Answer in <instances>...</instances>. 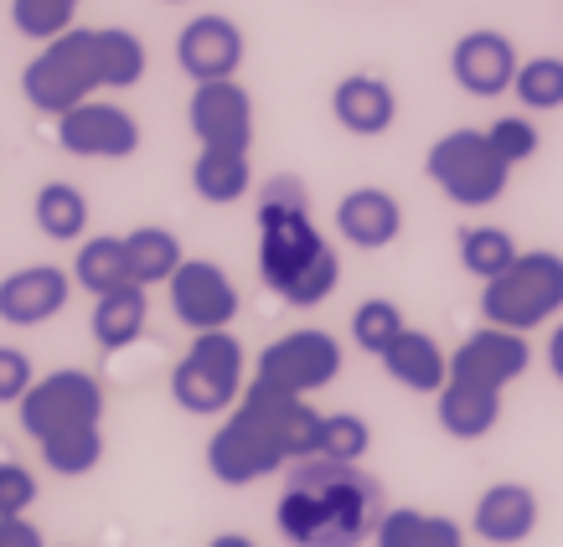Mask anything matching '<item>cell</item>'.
<instances>
[{"label": "cell", "mask_w": 563, "mask_h": 547, "mask_svg": "<svg viewBox=\"0 0 563 547\" xmlns=\"http://www.w3.org/2000/svg\"><path fill=\"white\" fill-rule=\"evenodd\" d=\"M517 264V238L507 227H492V223H476L461 233V269L481 284H492L501 274Z\"/></svg>", "instance_id": "cell-27"}, {"label": "cell", "mask_w": 563, "mask_h": 547, "mask_svg": "<svg viewBox=\"0 0 563 547\" xmlns=\"http://www.w3.org/2000/svg\"><path fill=\"white\" fill-rule=\"evenodd\" d=\"M99 32V78L103 88H135L151 68V52L140 42L135 32H124V26H93Z\"/></svg>", "instance_id": "cell-28"}, {"label": "cell", "mask_w": 563, "mask_h": 547, "mask_svg": "<svg viewBox=\"0 0 563 547\" xmlns=\"http://www.w3.org/2000/svg\"><path fill=\"white\" fill-rule=\"evenodd\" d=\"M124 264H130V279L135 284H172V274L187 264V254H181V238H176L172 227H135V233H124Z\"/></svg>", "instance_id": "cell-23"}, {"label": "cell", "mask_w": 563, "mask_h": 547, "mask_svg": "<svg viewBox=\"0 0 563 547\" xmlns=\"http://www.w3.org/2000/svg\"><path fill=\"white\" fill-rule=\"evenodd\" d=\"M342 377V342L331 331H290L258 351V367H254V382H269L279 393H295V398H310L331 388Z\"/></svg>", "instance_id": "cell-9"}, {"label": "cell", "mask_w": 563, "mask_h": 547, "mask_svg": "<svg viewBox=\"0 0 563 547\" xmlns=\"http://www.w3.org/2000/svg\"><path fill=\"white\" fill-rule=\"evenodd\" d=\"M187 124L202 150H239L254 145V99L239 78L228 83H197L187 99Z\"/></svg>", "instance_id": "cell-12"}, {"label": "cell", "mask_w": 563, "mask_h": 547, "mask_svg": "<svg viewBox=\"0 0 563 547\" xmlns=\"http://www.w3.org/2000/svg\"><path fill=\"white\" fill-rule=\"evenodd\" d=\"M32 217H36V227H42V238L78 243L88 227V197L73 187V181H47V187L36 191Z\"/></svg>", "instance_id": "cell-26"}, {"label": "cell", "mask_w": 563, "mask_h": 547, "mask_svg": "<svg viewBox=\"0 0 563 547\" xmlns=\"http://www.w3.org/2000/svg\"><path fill=\"white\" fill-rule=\"evenodd\" d=\"M16 418L36 449L63 439V434L103 428V382L93 372H78V367H57V372L36 377V388L21 398Z\"/></svg>", "instance_id": "cell-8"}, {"label": "cell", "mask_w": 563, "mask_h": 547, "mask_svg": "<svg viewBox=\"0 0 563 547\" xmlns=\"http://www.w3.org/2000/svg\"><path fill=\"white\" fill-rule=\"evenodd\" d=\"M57 145L73 160H130L140 150V120L109 99H88L57 120Z\"/></svg>", "instance_id": "cell-11"}, {"label": "cell", "mask_w": 563, "mask_h": 547, "mask_svg": "<svg viewBox=\"0 0 563 547\" xmlns=\"http://www.w3.org/2000/svg\"><path fill=\"white\" fill-rule=\"evenodd\" d=\"M166 5H187V0H166Z\"/></svg>", "instance_id": "cell-41"}, {"label": "cell", "mask_w": 563, "mask_h": 547, "mask_svg": "<svg viewBox=\"0 0 563 547\" xmlns=\"http://www.w3.org/2000/svg\"><path fill=\"white\" fill-rule=\"evenodd\" d=\"M528 367H532L528 336L501 331V325H481V331H471V336L450 351V377L486 382V388H501V393H507V388H512Z\"/></svg>", "instance_id": "cell-14"}, {"label": "cell", "mask_w": 563, "mask_h": 547, "mask_svg": "<svg viewBox=\"0 0 563 547\" xmlns=\"http://www.w3.org/2000/svg\"><path fill=\"white\" fill-rule=\"evenodd\" d=\"M0 547H47V543H42V532L26 516H11V522H0Z\"/></svg>", "instance_id": "cell-38"}, {"label": "cell", "mask_w": 563, "mask_h": 547, "mask_svg": "<svg viewBox=\"0 0 563 547\" xmlns=\"http://www.w3.org/2000/svg\"><path fill=\"white\" fill-rule=\"evenodd\" d=\"M258 279L295 310L321 305L342 284V258L310 223V197L295 176H274L258 191Z\"/></svg>", "instance_id": "cell-3"}, {"label": "cell", "mask_w": 563, "mask_h": 547, "mask_svg": "<svg viewBox=\"0 0 563 547\" xmlns=\"http://www.w3.org/2000/svg\"><path fill=\"white\" fill-rule=\"evenodd\" d=\"M434 418H440V428L450 439H486L496 428V418H501V388L450 377L434 393Z\"/></svg>", "instance_id": "cell-20"}, {"label": "cell", "mask_w": 563, "mask_h": 547, "mask_svg": "<svg viewBox=\"0 0 563 547\" xmlns=\"http://www.w3.org/2000/svg\"><path fill=\"white\" fill-rule=\"evenodd\" d=\"M243 52H249V42H243L239 21L207 11V16H191L176 36V68L191 83H228V78H239Z\"/></svg>", "instance_id": "cell-13"}, {"label": "cell", "mask_w": 563, "mask_h": 547, "mask_svg": "<svg viewBox=\"0 0 563 547\" xmlns=\"http://www.w3.org/2000/svg\"><path fill=\"white\" fill-rule=\"evenodd\" d=\"M512 93L528 109H563V57H528L512 78Z\"/></svg>", "instance_id": "cell-34"}, {"label": "cell", "mask_w": 563, "mask_h": 547, "mask_svg": "<svg viewBox=\"0 0 563 547\" xmlns=\"http://www.w3.org/2000/svg\"><path fill=\"white\" fill-rule=\"evenodd\" d=\"M377 361H383V372H388L398 388H409V393H440L444 382H450V357H444V346L434 342L429 331H413V325Z\"/></svg>", "instance_id": "cell-21"}, {"label": "cell", "mask_w": 563, "mask_h": 547, "mask_svg": "<svg viewBox=\"0 0 563 547\" xmlns=\"http://www.w3.org/2000/svg\"><path fill=\"white\" fill-rule=\"evenodd\" d=\"M373 449V428L362 413H325L321 418V445L310 460H336V465H362V455Z\"/></svg>", "instance_id": "cell-30"}, {"label": "cell", "mask_w": 563, "mask_h": 547, "mask_svg": "<svg viewBox=\"0 0 563 547\" xmlns=\"http://www.w3.org/2000/svg\"><path fill=\"white\" fill-rule=\"evenodd\" d=\"M383 522V485L362 465L295 460L274 506L290 547H362Z\"/></svg>", "instance_id": "cell-2"}, {"label": "cell", "mask_w": 563, "mask_h": 547, "mask_svg": "<svg viewBox=\"0 0 563 547\" xmlns=\"http://www.w3.org/2000/svg\"><path fill=\"white\" fill-rule=\"evenodd\" d=\"M321 418L310 398L279 393L269 382H249L239 409L207 439V470L222 485H254L295 460H310L321 445Z\"/></svg>", "instance_id": "cell-1"}, {"label": "cell", "mask_w": 563, "mask_h": 547, "mask_svg": "<svg viewBox=\"0 0 563 547\" xmlns=\"http://www.w3.org/2000/svg\"><path fill=\"white\" fill-rule=\"evenodd\" d=\"M99 88H103V78H99V32L93 26L63 32L21 68V93L47 120H63L68 109L88 103Z\"/></svg>", "instance_id": "cell-4"}, {"label": "cell", "mask_w": 563, "mask_h": 547, "mask_svg": "<svg viewBox=\"0 0 563 547\" xmlns=\"http://www.w3.org/2000/svg\"><path fill=\"white\" fill-rule=\"evenodd\" d=\"M73 284H84L88 294H109L120 284H130L124 238H84L78 258H73Z\"/></svg>", "instance_id": "cell-29"}, {"label": "cell", "mask_w": 563, "mask_h": 547, "mask_svg": "<svg viewBox=\"0 0 563 547\" xmlns=\"http://www.w3.org/2000/svg\"><path fill=\"white\" fill-rule=\"evenodd\" d=\"M331 120L342 124L346 135H388L393 120H398V93H393L388 78L377 72H352L331 88Z\"/></svg>", "instance_id": "cell-18"}, {"label": "cell", "mask_w": 563, "mask_h": 547, "mask_svg": "<svg viewBox=\"0 0 563 547\" xmlns=\"http://www.w3.org/2000/svg\"><path fill=\"white\" fill-rule=\"evenodd\" d=\"M409 331V321H404V310L393 305V300H362L357 310H352V342L367 351V357H383L398 336Z\"/></svg>", "instance_id": "cell-32"}, {"label": "cell", "mask_w": 563, "mask_h": 547, "mask_svg": "<svg viewBox=\"0 0 563 547\" xmlns=\"http://www.w3.org/2000/svg\"><path fill=\"white\" fill-rule=\"evenodd\" d=\"M471 527H476L481 543H496V547H517L528 543L538 532V491L522 485V480H496L486 485L471 512Z\"/></svg>", "instance_id": "cell-17"}, {"label": "cell", "mask_w": 563, "mask_h": 547, "mask_svg": "<svg viewBox=\"0 0 563 547\" xmlns=\"http://www.w3.org/2000/svg\"><path fill=\"white\" fill-rule=\"evenodd\" d=\"M73 300V274L57 264H26L0 279V321L5 325H47Z\"/></svg>", "instance_id": "cell-15"}, {"label": "cell", "mask_w": 563, "mask_h": 547, "mask_svg": "<svg viewBox=\"0 0 563 547\" xmlns=\"http://www.w3.org/2000/svg\"><path fill=\"white\" fill-rule=\"evenodd\" d=\"M559 310H563V254H553V248L517 254L512 269L481 290L486 325H501V331H517V336L548 325Z\"/></svg>", "instance_id": "cell-5"}, {"label": "cell", "mask_w": 563, "mask_h": 547, "mask_svg": "<svg viewBox=\"0 0 563 547\" xmlns=\"http://www.w3.org/2000/svg\"><path fill=\"white\" fill-rule=\"evenodd\" d=\"M93 342L103 351H124V346H135L145 336V325H151V294L145 284H120V290L99 294V305H93Z\"/></svg>", "instance_id": "cell-22"}, {"label": "cell", "mask_w": 563, "mask_h": 547, "mask_svg": "<svg viewBox=\"0 0 563 547\" xmlns=\"http://www.w3.org/2000/svg\"><path fill=\"white\" fill-rule=\"evenodd\" d=\"M172 398L176 409L197 413V418H218L233 413L243 398V346L233 331H202L191 336L181 361L172 367Z\"/></svg>", "instance_id": "cell-6"}, {"label": "cell", "mask_w": 563, "mask_h": 547, "mask_svg": "<svg viewBox=\"0 0 563 547\" xmlns=\"http://www.w3.org/2000/svg\"><path fill=\"white\" fill-rule=\"evenodd\" d=\"M166 294H172V315L187 325L191 336L228 331L233 315H239V284H233L228 269L212 264V258H187V264L172 274Z\"/></svg>", "instance_id": "cell-10"}, {"label": "cell", "mask_w": 563, "mask_h": 547, "mask_svg": "<svg viewBox=\"0 0 563 547\" xmlns=\"http://www.w3.org/2000/svg\"><path fill=\"white\" fill-rule=\"evenodd\" d=\"M424 176L455 206H492L507 197L512 166L492 150L486 130H450V135H440L429 145Z\"/></svg>", "instance_id": "cell-7"}, {"label": "cell", "mask_w": 563, "mask_h": 547, "mask_svg": "<svg viewBox=\"0 0 563 547\" xmlns=\"http://www.w3.org/2000/svg\"><path fill=\"white\" fill-rule=\"evenodd\" d=\"M207 547H258L254 537H243V532H222V537H212Z\"/></svg>", "instance_id": "cell-40"}, {"label": "cell", "mask_w": 563, "mask_h": 547, "mask_svg": "<svg viewBox=\"0 0 563 547\" xmlns=\"http://www.w3.org/2000/svg\"><path fill=\"white\" fill-rule=\"evenodd\" d=\"M548 372L563 382V321L553 325V336H548Z\"/></svg>", "instance_id": "cell-39"}, {"label": "cell", "mask_w": 563, "mask_h": 547, "mask_svg": "<svg viewBox=\"0 0 563 547\" xmlns=\"http://www.w3.org/2000/svg\"><path fill=\"white\" fill-rule=\"evenodd\" d=\"M254 171H249V155L239 150H197L191 160V191L212 206H233L249 197Z\"/></svg>", "instance_id": "cell-25"}, {"label": "cell", "mask_w": 563, "mask_h": 547, "mask_svg": "<svg viewBox=\"0 0 563 547\" xmlns=\"http://www.w3.org/2000/svg\"><path fill=\"white\" fill-rule=\"evenodd\" d=\"M517 47L507 32H492V26H481V32H465L450 52V72H455V83L471 93V99H496V93H507L517 78Z\"/></svg>", "instance_id": "cell-16"}, {"label": "cell", "mask_w": 563, "mask_h": 547, "mask_svg": "<svg viewBox=\"0 0 563 547\" xmlns=\"http://www.w3.org/2000/svg\"><path fill=\"white\" fill-rule=\"evenodd\" d=\"M78 0H11V26H16L26 42H57L63 32L78 26Z\"/></svg>", "instance_id": "cell-31"}, {"label": "cell", "mask_w": 563, "mask_h": 547, "mask_svg": "<svg viewBox=\"0 0 563 547\" xmlns=\"http://www.w3.org/2000/svg\"><path fill=\"white\" fill-rule=\"evenodd\" d=\"M103 460V428H84V434H63V439H52L42 445V465H47L52 476H88V470H99Z\"/></svg>", "instance_id": "cell-33"}, {"label": "cell", "mask_w": 563, "mask_h": 547, "mask_svg": "<svg viewBox=\"0 0 563 547\" xmlns=\"http://www.w3.org/2000/svg\"><path fill=\"white\" fill-rule=\"evenodd\" d=\"M373 543L377 547H465V532H461V522H450V516L393 506V512H383V522H377Z\"/></svg>", "instance_id": "cell-24"}, {"label": "cell", "mask_w": 563, "mask_h": 547, "mask_svg": "<svg viewBox=\"0 0 563 547\" xmlns=\"http://www.w3.org/2000/svg\"><path fill=\"white\" fill-rule=\"evenodd\" d=\"M36 506V476L16 460H0V522L26 516Z\"/></svg>", "instance_id": "cell-36"}, {"label": "cell", "mask_w": 563, "mask_h": 547, "mask_svg": "<svg viewBox=\"0 0 563 547\" xmlns=\"http://www.w3.org/2000/svg\"><path fill=\"white\" fill-rule=\"evenodd\" d=\"M336 233H342L352 248L377 254V248L398 243V233H404V206L383 187H357L336 202Z\"/></svg>", "instance_id": "cell-19"}, {"label": "cell", "mask_w": 563, "mask_h": 547, "mask_svg": "<svg viewBox=\"0 0 563 547\" xmlns=\"http://www.w3.org/2000/svg\"><path fill=\"white\" fill-rule=\"evenodd\" d=\"M36 388V367L32 357L21 351V346H5L0 342V409L11 403V409H21V398Z\"/></svg>", "instance_id": "cell-37"}, {"label": "cell", "mask_w": 563, "mask_h": 547, "mask_svg": "<svg viewBox=\"0 0 563 547\" xmlns=\"http://www.w3.org/2000/svg\"><path fill=\"white\" fill-rule=\"evenodd\" d=\"M486 139H492V150L501 155L512 171L522 166V160H532V155H538V145H543V139H538V124L522 120V114H501V120L486 130Z\"/></svg>", "instance_id": "cell-35"}]
</instances>
